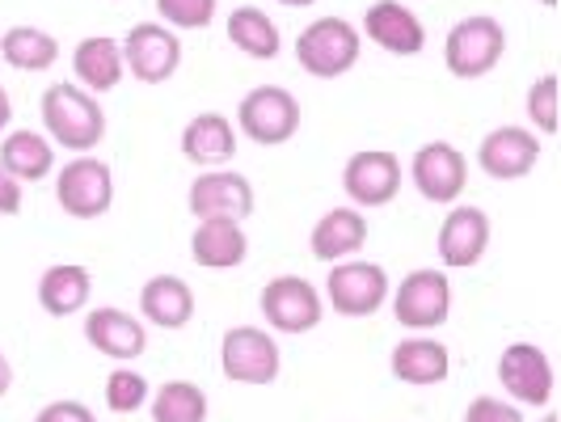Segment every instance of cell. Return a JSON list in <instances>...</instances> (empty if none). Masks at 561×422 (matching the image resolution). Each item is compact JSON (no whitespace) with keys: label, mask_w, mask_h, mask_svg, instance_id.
Wrapping results in <instances>:
<instances>
[{"label":"cell","mask_w":561,"mask_h":422,"mask_svg":"<svg viewBox=\"0 0 561 422\" xmlns=\"http://www.w3.org/2000/svg\"><path fill=\"white\" fill-rule=\"evenodd\" d=\"M43 123H47V136L59 148L81 152V157L106 136V114L98 106V98L84 93L81 84L72 81L47 84V93H43Z\"/></svg>","instance_id":"1"},{"label":"cell","mask_w":561,"mask_h":422,"mask_svg":"<svg viewBox=\"0 0 561 422\" xmlns=\"http://www.w3.org/2000/svg\"><path fill=\"white\" fill-rule=\"evenodd\" d=\"M359 30L351 26L346 18H317L312 26L300 30V38H296V59H300V68L317 77V81H334L342 72H351L355 68V59H359Z\"/></svg>","instance_id":"2"},{"label":"cell","mask_w":561,"mask_h":422,"mask_svg":"<svg viewBox=\"0 0 561 422\" xmlns=\"http://www.w3.org/2000/svg\"><path fill=\"white\" fill-rule=\"evenodd\" d=\"M506 52V34L494 18L473 13L465 22H456L448 30V43H444V64H448L451 77L460 81H478L485 72L499 68V59Z\"/></svg>","instance_id":"3"},{"label":"cell","mask_w":561,"mask_h":422,"mask_svg":"<svg viewBox=\"0 0 561 422\" xmlns=\"http://www.w3.org/2000/svg\"><path fill=\"white\" fill-rule=\"evenodd\" d=\"M237 127L253 144H287L300 132V102L283 84H257L237 106Z\"/></svg>","instance_id":"4"},{"label":"cell","mask_w":561,"mask_h":422,"mask_svg":"<svg viewBox=\"0 0 561 422\" xmlns=\"http://www.w3.org/2000/svg\"><path fill=\"white\" fill-rule=\"evenodd\" d=\"M56 203L72 220H98V216H106L114 203L111 166L98 161V157H77V161H68L56 178Z\"/></svg>","instance_id":"5"},{"label":"cell","mask_w":561,"mask_h":422,"mask_svg":"<svg viewBox=\"0 0 561 422\" xmlns=\"http://www.w3.org/2000/svg\"><path fill=\"white\" fill-rule=\"evenodd\" d=\"M262 317L271 330L279 334H309L321 326L325 305H321V292L300 275H279L262 287Z\"/></svg>","instance_id":"6"},{"label":"cell","mask_w":561,"mask_h":422,"mask_svg":"<svg viewBox=\"0 0 561 422\" xmlns=\"http://www.w3.org/2000/svg\"><path fill=\"white\" fill-rule=\"evenodd\" d=\"M123 52V68L144 84H165L178 64H182V43L178 34L161 22H140V26L127 30V38L118 43Z\"/></svg>","instance_id":"7"},{"label":"cell","mask_w":561,"mask_h":422,"mask_svg":"<svg viewBox=\"0 0 561 422\" xmlns=\"http://www.w3.org/2000/svg\"><path fill=\"white\" fill-rule=\"evenodd\" d=\"M220 367L237 385H271L279 376V342L257 326H237L220 342Z\"/></svg>","instance_id":"8"},{"label":"cell","mask_w":561,"mask_h":422,"mask_svg":"<svg viewBox=\"0 0 561 422\" xmlns=\"http://www.w3.org/2000/svg\"><path fill=\"white\" fill-rule=\"evenodd\" d=\"M448 309H451V287L444 271L419 266V271H410L401 280V287H397L393 317L405 330H435V326L448 321Z\"/></svg>","instance_id":"9"},{"label":"cell","mask_w":561,"mask_h":422,"mask_svg":"<svg viewBox=\"0 0 561 422\" xmlns=\"http://www.w3.org/2000/svg\"><path fill=\"white\" fill-rule=\"evenodd\" d=\"M325 296L337 317H371L389 300V275L376 262H334Z\"/></svg>","instance_id":"10"},{"label":"cell","mask_w":561,"mask_h":422,"mask_svg":"<svg viewBox=\"0 0 561 422\" xmlns=\"http://www.w3.org/2000/svg\"><path fill=\"white\" fill-rule=\"evenodd\" d=\"M401 182H405L401 161H397L393 152H385V148H364L342 169V186H346V195H351L355 207H385V203H393Z\"/></svg>","instance_id":"11"},{"label":"cell","mask_w":561,"mask_h":422,"mask_svg":"<svg viewBox=\"0 0 561 422\" xmlns=\"http://www.w3.org/2000/svg\"><path fill=\"white\" fill-rule=\"evenodd\" d=\"M186 203H191L195 220H245L253 212V186L245 173L211 169V173L195 178Z\"/></svg>","instance_id":"12"},{"label":"cell","mask_w":561,"mask_h":422,"mask_svg":"<svg viewBox=\"0 0 561 422\" xmlns=\"http://www.w3.org/2000/svg\"><path fill=\"white\" fill-rule=\"evenodd\" d=\"M410 178H414L422 198H431V203H456V198L465 195V186H469V161L451 144L431 140L414 152Z\"/></svg>","instance_id":"13"},{"label":"cell","mask_w":561,"mask_h":422,"mask_svg":"<svg viewBox=\"0 0 561 422\" xmlns=\"http://www.w3.org/2000/svg\"><path fill=\"white\" fill-rule=\"evenodd\" d=\"M499 380L524 406H549L553 397V364L533 342H511L499 355Z\"/></svg>","instance_id":"14"},{"label":"cell","mask_w":561,"mask_h":422,"mask_svg":"<svg viewBox=\"0 0 561 422\" xmlns=\"http://www.w3.org/2000/svg\"><path fill=\"white\" fill-rule=\"evenodd\" d=\"M364 34L389 56H419L426 47V30L401 0H376L364 13Z\"/></svg>","instance_id":"15"},{"label":"cell","mask_w":561,"mask_h":422,"mask_svg":"<svg viewBox=\"0 0 561 422\" xmlns=\"http://www.w3.org/2000/svg\"><path fill=\"white\" fill-rule=\"evenodd\" d=\"M478 161L490 178L499 182H515L524 173H533V166L540 161V140L524 127H499L490 132L478 148Z\"/></svg>","instance_id":"16"},{"label":"cell","mask_w":561,"mask_h":422,"mask_svg":"<svg viewBox=\"0 0 561 422\" xmlns=\"http://www.w3.org/2000/svg\"><path fill=\"white\" fill-rule=\"evenodd\" d=\"M490 246V220L478 207H456L439 228V258L451 271H469L485 258Z\"/></svg>","instance_id":"17"},{"label":"cell","mask_w":561,"mask_h":422,"mask_svg":"<svg viewBox=\"0 0 561 422\" xmlns=\"http://www.w3.org/2000/svg\"><path fill=\"white\" fill-rule=\"evenodd\" d=\"M84 338H89L93 351L111 355V360H118V364L140 360L144 346H148L144 326L136 321V317H127L123 309H93L89 317H84Z\"/></svg>","instance_id":"18"},{"label":"cell","mask_w":561,"mask_h":422,"mask_svg":"<svg viewBox=\"0 0 561 422\" xmlns=\"http://www.w3.org/2000/svg\"><path fill=\"white\" fill-rule=\"evenodd\" d=\"M367 220L355 207H334L312 225V258L317 262H346L355 250H364Z\"/></svg>","instance_id":"19"},{"label":"cell","mask_w":561,"mask_h":422,"mask_svg":"<svg viewBox=\"0 0 561 422\" xmlns=\"http://www.w3.org/2000/svg\"><path fill=\"white\" fill-rule=\"evenodd\" d=\"M250 253L245 228L241 220H198L195 237H191V258L207 271H228L241 266Z\"/></svg>","instance_id":"20"},{"label":"cell","mask_w":561,"mask_h":422,"mask_svg":"<svg viewBox=\"0 0 561 422\" xmlns=\"http://www.w3.org/2000/svg\"><path fill=\"white\" fill-rule=\"evenodd\" d=\"M237 152V127L225 114H195L182 127V157L195 166H225Z\"/></svg>","instance_id":"21"},{"label":"cell","mask_w":561,"mask_h":422,"mask_svg":"<svg viewBox=\"0 0 561 422\" xmlns=\"http://www.w3.org/2000/svg\"><path fill=\"white\" fill-rule=\"evenodd\" d=\"M140 312L152 326H161V330H182L195 317V292H191V283L178 280V275H157V280L144 283Z\"/></svg>","instance_id":"22"},{"label":"cell","mask_w":561,"mask_h":422,"mask_svg":"<svg viewBox=\"0 0 561 422\" xmlns=\"http://www.w3.org/2000/svg\"><path fill=\"white\" fill-rule=\"evenodd\" d=\"M397 380L405 385H439L448 380V346L435 342V338H405L393 346V360H389Z\"/></svg>","instance_id":"23"},{"label":"cell","mask_w":561,"mask_h":422,"mask_svg":"<svg viewBox=\"0 0 561 422\" xmlns=\"http://www.w3.org/2000/svg\"><path fill=\"white\" fill-rule=\"evenodd\" d=\"M89 292H93V275L77 262H59V266H47L38 280V305L51 317H72L89 305Z\"/></svg>","instance_id":"24"},{"label":"cell","mask_w":561,"mask_h":422,"mask_svg":"<svg viewBox=\"0 0 561 422\" xmlns=\"http://www.w3.org/2000/svg\"><path fill=\"white\" fill-rule=\"evenodd\" d=\"M72 72H77L84 93H106V89H114V84L123 81V52H118V43L106 38V34L84 38L81 47L72 52Z\"/></svg>","instance_id":"25"},{"label":"cell","mask_w":561,"mask_h":422,"mask_svg":"<svg viewBox=\"0 0 561 422\" xmlns=\"http://www.w3.org/2000/svg\"><path fill=\"white\" fill-rule=\"evenodd\" d=\"M0 166L9 178H18V182H43L51 166H56V152H51V144L43 140L38 132H9L4 144H0Z\"/></svg>","instance_id":"26"},{"label":"cell","mask_w":561,"mask_h":422,"mask_svg":"<svg viewBox=\"0 0 561 422\" xmlns=\"http://www.w3.org/2000/svg\"><path fill=\"white\" fill-rule=\"evenodd\" d=\"M0 56L18 72H47L59 56V43L38 26H13L0 34Z\"/></svg>","instance_id":"27"},{"label":"cell","mask_w":561,"mask_h":422,"mask_svg":"<svg viewBox=\"0 0 561 422\" xmlns=\"http://www.w3.org/2000/svg\"><path fill=\"white\" fill-rule=\"evenodd\" d=\"M228 38L237 43V52H245L250 59L279 56V26L253 4H241V9L228 13Z\"/></svg>","instance_id":"28"},{"label":"cell","mask_w":561,"mask_h":422,"mask_svg":"<svg viewBox=\"0 0 561 422\" xmlns=\"http://www.w3.org/2000/svg\"><path fill=\"white\" fill-rule=\"evenodd\" d=\"M207 419V394L191 380H169L152 397V422H203Z\"/></svg>","instance_id":"29"},{"label":"cell","mask_w":561,"mask_h":422,"mask_svg":"<svg viewBox=\"0 0 561 422\" xmlns=\"http://www.w3.org/2000/svg\"><path fill=\"white\" fill-rule=\"evenodd\" d=\"M144 401H148V380L131 367H114L106 376V406L114 414H136Z\"/></svg>","instance_id":"30"},{"label":"cell","mask_w":561,"mask_h":422,"mask_svg":"<svg viewBox=\"0 0 561 422\" xmlns=\"http://www.w3.org/2000/svg\"><path fill=\"white\" fill-rule=\"evenodd\" d=\"M157 9L178 30H203L216 22V0H157Z\"/></svg>","instance_id":"31"},{"label":"cell","mask_w":561,"mask_h":422,"mask_svg":"<svg viewBox=\"0 0 561 422\" xmlns=\"http://www.w3.org/2000/svg\"><path fill=\"white\" fill-rule=\"evenodd\" d=\"M528 118H533L545 136L558 132V77H553V72L540 77V81L528 89Z\"/></svg>","instance_id":"32"},{"label":"cell","mask_w":561,"mask_h":422,"mask_svg":"<svg viewBox=\"0 0 561 422\" xmlns=\"http://www.w3.org/2000/svg\"><path fill=\"white\" fill-rule=\"evenodd\" d=\"M465 422H524V414L511 401H499V397H473L469 410H465Z\"/></svg>","instance_id":"33"},{"label":"cell","mask_w":561,"mask_h":422,"mask_svg":"<svg viewBox=\"0 0 561 422\" xmlns=\"http://www.w3.org/2000/svg\"><path fill=\"white\" fill-rule=\"evenodd\" d=\"M34 422H98L93 419V410L84 406V401H47Z\"/></svg>","instance_id":"34"},{"label":"cell","mask_w":561,"mask_h":422,"mask_svg":"<svg viewBox=\"0 0 561 422\" xmlns=\"http://www.w3.org/2000/svg\"><path fill=\"white\" fill-rule=\"evenodd\" d=\"M18 212H22V182L9 178L0 166V216H18Z\"/></svg>","instance_id":"35"},{"label":"cell","mask_w":561,"mask_h":422,"mask_svg":"<svg viewBox=\"0 0 561 422\" xmlns=\"http://www.w3.org/2000/svg\"><path fill=\"white\" fill-rule=\"evenodd\" d=\"M9 118H13V102H9V93H4V84H0V132L9 127Z\"/></svg>","instance_id":"36"},{"label":"cell","mask_w":561,"mask_h":422,"mask_svg":"<svg viewBox=\"0 0 561 422\" xmlns=\"http://www.w3.org/2000/svg\"><path fill=\"white\" fill-rule=\"evenodd\" d=\"M9 385H13V364L0 355V397L9 394Z\"/></svg>","instance_id":"37"},{"label":"cell","mask_w":561,"mask_h":422,"mask_svg":"<svg viewBox=\"0 0 561 422\" xmlns=\"http://www.w3.org/2000/svg\"><path fill=\"white\" fill-rule=\"evenodd\" d=\"M279 4H287V9H305V4H312V0H279Z\"/></svg>","instance_id":"38"},{"label":"cell","mask_w":561,"mask_h":422,"mask_svg":"<svg viewBox=\"0 0 561 422\" xmlns=\"http://www.w3.org/2000/svg\"><path fill=\"white\" fill-rule=\"evenodd\" d=\"M540 4H545V9H553V4H558V0H540Z\"/></svg>","instance_id":"39"},{"label":"cell","mask_w":561,"mask_h":422,"mask_svg":"<svg viewBox=\"0 0 561 422\" xmlns=\"http://www.w3.org/2000/svg\"><path fill=\"white\" fill-rule=\"evenodd\" d=\"M540 422H558V419H553V414H545V419H540Z\"/></svg>","instance_id":"40"}]
</instances>
